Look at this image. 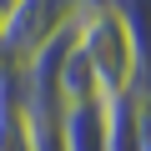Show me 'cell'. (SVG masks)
Listing matches in <instances>:
<instances>
[{"label":"cell","instance_id":"6da1fadb","mask_svg":"<svg viewBox=\"0 0 151 151\" xmlns=\"http://www.w3.org/2000/svg\"><path fill=\"white\" fill-rule=\"evenodd\" d=\"M76 50L86 55L96 91L101 96H121V91H146V45L126 30V20L111 5L81 10L76 15Z\"/></svg>","mask_w":151,"mask_h":151},{"label":"cell","instance_id":"7a4b0ae2","mask_svg":"<svg viewBox=\"0 0 151 151\" xmlns=\"http://www.w3.org/2000/svg\"><path fill=\"white\" fill-rule=\"evenodd\" d=\"M65 25H76V10L65 0H10L0 10V65H25Z\"/></svg>","mask_w":151,"mask_h":151},{"label":"cell","instance_id":"3957f363","mask_svg":"<svg viewBox=\"0 0 151 151\" xmlns=\"http://www.w3.org/2000/svg\"><path fill=\"white\" fill-rule=\"evenodd\" d=\"M101 121H106V151H151V101H146V91L101 96Z\"/></svg>","mask_w":151,"mask_h":151},{"label":"cell","instance_id":"277c9868","mask_svg":"<svg viewBox=\"0 0 151 151\" xmlns=\"http://www.w3.org/2000/svg\"><path fill=\"white\" fill-rule=\"evenodd\" d=\"M60 146L65 151H106V121L101 101H81L60 111Z\"/></svg>","mask_w":151,"mask_h":151}]
</instances>
